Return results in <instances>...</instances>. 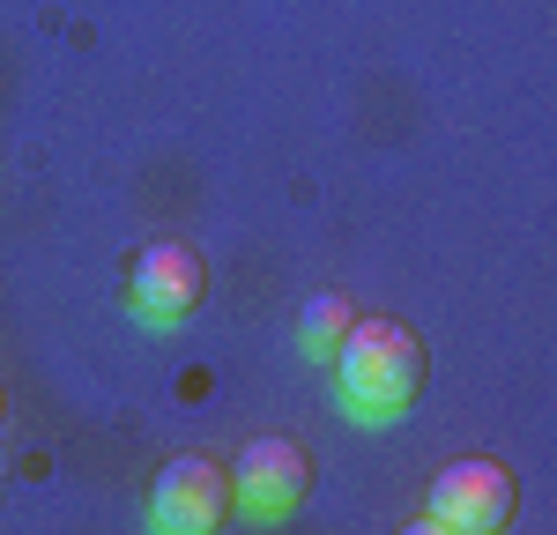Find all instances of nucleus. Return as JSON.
Instances as JSON below:
<instances>
[{"label":"nucleus","mask_w":557,"mask_h":535,"mask_svg":"<svg viewBox=\"0 0 557 535\" xmlns=\"http://www.w3.org/2000/svg\"><path fill=\"white\" fill-rule=\"evenodd\" d=\"M312 469H305L298 439H253L231 469V506L253 513V521H290V506L305 498Z\"/></svg>","instance_id":"5"},{"label":"nucleus","mask_w":557,"mask_h":535,"mask_svg":"<svg viewBox=\"0 0 557 535\" xmlns=\"http://www.w3.org/2000/svg\"><path fill=\"white\" fill-rule=\"evenodd\" d=\"M513 476L498 469V461H454V469H438V484L424 490V528H446V535H498L513 521Z\"/></svg>","instance_id":"2"},{"label":"nucleus","mask_w":557,"mask_h":535,"mask_svg":"<svg viewBox=\"0 0 557 535\" xmlns=\"http://www.w3.org/2000/svg\"><path fill=\"white\" fill-rule=\"evenodd\" d=\"M343 380V409L357 424H394L409 416V401L424 387V350L401 320H349L343 350L327 357Z\"/></svg>","instance_id":"1"},{"label":"nucleus","mask_w":557,"mask_h":535,"mask_svg":"<svg viewBox=\"0 0 557 535\" xmlns=\"http://www.w3.org/2000/svg\"><path fill=\"white\" fill-rule=\"evenodd\" d=\"M349 320H357V306H349L343 290H320V298H305V312H298V350L312 357V364H327V357L343 350Z\"/></svg>","instance_id":"6"},{"label":"nucleus","mask_w":557,"mask_h":535,"mask_svg":"<svg viewBox=\"0 0 557 535\" xmlns=\"http://www.w3.org/2000/svg\"><path fill=\"white\" fill-rule=\"evenodd\" d=\"M209 298V268L186 238H149L127 268V306L149 320V327H178L186 312Z\"/></svg>","instance_id":"3"},{"label":"nucleus","mask_w":557,"mask_h":535,"mask_svg":"<svg viewBox=\"0 0 557 535\" xmlns=\"http://www.w3.org/2000/svg\"><path fill=\"white\" fill-rule=\"evenodd\" d=\"M149 521L164 535H209L231 521V476L215 469L209 453H178L172 469L149 490Z\"/></svg>","instance_id":"4"}]
</instances>
